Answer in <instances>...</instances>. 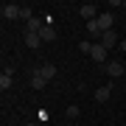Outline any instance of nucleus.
Here are the masks:
<instances>
[{"label":"nucleus","mask_w":126,"mask_h":126,"mask_svg":"<svg viewBox=\"0 0 126 126\" xmlns=\"http://www.w3.org/2000/svg\"><path fill=\"white\" fill-rule=\"evenodd\" d=\"M79 50H81V53H90V50H93V42H79Z\"/></svg>","instance_id":"obj_13"},{"label":"nucleus","mask_w":126,"mask_h":126,"mask_svg":"<svg viewBox=\"0 0 126 126\" xmlns=\"http://www.w3.org/2000/svg\"><path fill=\"white\" fill-rule=\"evenodd\" d=\"M25 126H36V123H25Z\"/></svg>","instance_id":"obj_18"},{"label":"nucleus","mask_w":126,"mask_h":126,"mask_svg":"<svg viewBox=\"0 0 126 126\" xmlns=\"http://www.w3.org/2000/svg\"><path fill=\"white\" fill-rule=\"evenodd\" d=\"M123 11H126V0H123Z\"/></svg>","instance_id":"obj_17"},{"label":"nucleus","mask_w":126,"mask_h":126,"mask_svg":"<svg viewBox=\"0 0 126 126\" xmlns=\"http://www.w3.org/2000/svg\"><path fill=\"white\" fill-rule=\"evenodd\" d=\"M39 73H42V76L50 81V79L56 76V64H50V62H48V64H42V67H39Z\"/></svg>","instance_id":"obj_12"},{"label":"nucleus","mask_w":126,"mask_h":126,"mask_svg":"<svg viewBox=\"0 0 126 126\" xmlns=\"http://www.w3.org/2000/svg\"><path fill=\"white\" fill-rule=\"evenodd\" d=\"M11 81H14V70H3V73H0V90H9V87H11Z\"/></svg>","instance_id":"obj_8"},{"label":"nucleus","mask_w":126,"mask_h":126,"mask_svg":"<svg viewBox=\"0 0 126 126\" xmlns=\"http://www.w3.org/2000/svg\"><path fill=\"white\" fill-rule=\"evenodd\" d=\"M104 70H107V76H112V79H121L123 76V64L121 62H107Z\"/></svg>","instance_id":"obj_6"},{"label":"nucleus","mask_w":126,"mask_h":126,"mask_svg":"<svg viewBox=\"0 0 126 126\" xmlns=\"http://www.w3.org/2000/svg\"><path fill=\"white\" fill-rule=\"evenodd\" d=\"M109 93H112V87H98V90H95V101H98V104L109 101Z\"/></svg>","instance_id":"obj_11"},{"label":"nucleus","mask_w":126,"mask_h":126,"mask_svg":"<svg viewBox=\"0 0 126 126\" xmlns=\"http://www.w3.org/2000/svg\"><path fill=\"white\" fill-rule=\"evenodd\" d=\"M20 11H23V6H17V3H3L0 6L3 20H20Z\"/></svg>","instance_id":"obj_1"},{"label":"nucleus","mask_w":126,"mask_h":126,"mask_svg":"<svg viewBox=\"0 0 126 126\" xmlns=\"http://www.w3.org/2000/svg\"><path fill=\"white\" fill-rule=\"evenodd\" d=\"M67 118H79V107H67Z\"/></svg>","instance_id":"obj_15"},{"label":"nucleus","mask_w":126,"mask_h":126,"mask_svg":"<svg viewBox=\"0 0 126 126\" xmlns=\"http://www.w3.org/2000/svg\"><path fill=\"white\" fill-rule=\"evenodd\" d=\"M107 53H109V50L104 48L101 42H93V50H90V56H93L98 64H107Z\"/></svg>","instance_id":"obj_2"},{"label":"nucleus","mask_w":126,"mask_h":126,"mask_svg":"<svg viewBox=\"0 0 126 126\" xmlns=\"http://www.w3.org/2000/svg\"><path fill=\"white\" fill-rule=\"evenodd\" d=\"M123 123H126V121H123Z\"/></svg>","instance_id":"obj_19"},{"label":"nucleus","mask_w":126,"mask_h":126,"mask_svg":"<svg viewBox=\"0 0 126 126\" xmlns=\"http://www.w3.org/2000/svg\"><path fill=\"white\" fill-rule=\"evenodd\" d=\"M45 84H48V79H45V76L39 73V67H36V70L31 73V87H34V90H42Z\"/></svg>","instance_id":"obj_7"},{"label":"nucleus","mask_w":126,"mask_h":126,"mask_svg":"<svg viewBox=\"0 0 126 126\" xmlns=\"http://www.w3.org/2000/svg\"><path fill=\"white\" fill-rule=\"evenodd\" d=\"M95 23H98V28H101V31H112V23H115V20H112V14H109V11H101Z\"/></svg>","instance_id":"obj_4"},{"label":"nucleus","mask_w":126,"mask_h":126,"mask_svg":"<svg viewBox=\"0 0 126 126\" xmlns=\"http://www.w3.org/2000/svg\"><path fill=\"white\" fill-rule=\"evenodd\" d=\"M25 45L31 48V50H34V48H39V45H42L39 34H31V31H25Z\"/></svg>","instance_id":"obj_10"},{"label":"nucleus","mask_w":126,"mask_h":126,"mask_svg":"<svg viewBox=\"0 0 126 126\" xmlns=\"http://www.w3.org/2000/svg\"><path fill=\"white\" fill-rule=\"evenodd\" d=\"M39 39H42V42H53V39H56L53 25H42V28H39Z\"/></svg>","instance_id":"obj_9"},{"label":"nucleus","mask_w":126,"mask_h":126,"mask_svg":"<svg viewBox=\"0 0 126 126\" xmlns=\"http://www.w3.org/2000/svg\"><path fill=\"white\" fill-rule=\"evenodd\" d=\"M101 45L107 48V50H112L115 45H121V42H118V34H115V31H104V36H101Z\"/></svg>","instance_id":"obj_5"},{"label":"nucleus","mask_w":126,"mask_h":126,"mask_svg":"<svg viewBox=\"0 0 126 126\" xmlns=\"http://www.w3.org/2000/svg\"><path fill=\"white\" fill-rule=\"evenodd\" d=\"M118 50H121V53H126V39H121V45H118Z\"/></svg>","instance_id":"obj_16"},{"label":"nucleus","mask_w":126,"mask_h":126,"mask_svg":"<svg viewBox=\"0 0 126 126\" xmlns=\"http://www.w3.org/2000/svg\"><path fill=\"white\" fill-rule=\"evenodd\" d=\"M20 20H25V23H28V20H34V14H31V9H23V11H20Z\"/></svg>","instance_id":"obj_14"},{"label":"nucleus","mask_w":126,"mask_h":126,"mask_svg":"<svg viewBox=\"0 0 126 126\" xmlns=\"http://www.w3.org/2000/svg\"><path fill=\"white\" fill-rule=\"evenodd\" d=\"M79 14L87 20V23H93V20H98V14H101V11H95V6H93V3H84V6L79 9Z\"/></svg>","instance_id":"obj_3"}]
</instances>
